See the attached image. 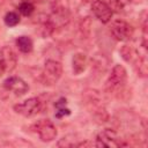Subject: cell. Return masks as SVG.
Here are the masks:
<instances>
[{
    "mask_svg": "<svg viewBox=\"0 0 148 148\" xmlns=\"http://www.w3.org/2000/svg\"><path fill=\"white\" fill-rule=\"evenodd\" d=\"M7 72V67H6V64H5V60H3V57L1 54V51H0V76L2 74H5Z\"/></svg>",
    "mask_w": 148,
    "mask_h": 148,
    "instance_id": "e0dca14e",
    "label": "cell"
},
{
    "mask_svg": "<svg viewBox=\"0 0 148 148\" xmlns=\"http://www.w3.org/2000/svg\"><path fill=\"white\" fill-rule=\"evenodd\" d=\"M96 147H120L123 146L117 132L111 128L102 130L96 136Z\"/></svg>",
    "mask_w": 148,
    "mask_h": 148,
    "instance_id": "8992f818",
    "label": "cell"
},
{
    "mask_svg": "<svg viewBox=\"0 0 148 148\" xmlns=\"http://www.w3.org/2000/svg\"><path fill=\"white\" fill-rule=\"evenodd\" d=\"M130 1H131V3H132V2H140L141 0H130Z\"/></svg>",
    "mask_w": 148,
    "mask_h": 148,
    "instance_id": "d6986e66",
    "label": "cell"
},
{
    "mask_svg": "<svg viewBox=\"0 0 148 148\" xmlns=\"http://www.w3.org/2000/svg\"><path fill=\"white\" fill-rule=\"evenodd\" d=\"M127 81V72L123 65L113 66L106 82L105 88L109 92H120Z\"/></svg>",
    "mask_w": 148,
    "mask_h": 148,
    "instance_id": "6da1fadb",
    "label": "cell"
},
{
    "mask_svg": "<svg viewBox=\"0 0 148 148\" xmlns=\"http://www.w3.org/2000/svg\"><path fill=\"white\" fill-rule=\"evenodd\" d=\"M71 113V110L67 108V106H65V108H59V109H57V111H56V118H62V117H65V116H68Z\"/></svg>",
    "mask_w": 148,
    "mask_h": 148,
    "instance_id": "2e32d148",
    "label": "cell"
},
{
    "mask_svg": "<svg viewBox=\"0 0 148 148\" xmlns=\"http://www.w3.org/2000/svg\"><path fill=\"white\" fill-rule=\"evenodd\" d=\"M87 56L84 53H75L74 57H73V60H72V64H73V72L74 74H81L82 72H84L86 67H87Z\"/></svg>",
    "mask_w": 148,
    "mask_h": 148,
    "instance_id": "8fae6325",
    "label": "cell"
},
{
    "mask_svg": "<svg viewBox=\"0 0 148 148\" xmlns=\"http://www.w3.org/2000/svg\"><path fill=\"white\" fill-rule=\"evenodd\" d=\"M34 131L38 134L39 139L44 142L53 141L57 138V128L53 125V123L49 119H40L36 121L32 126Z\"/></svg>",
    "mask_w": 148,
    "mask_h": 148,
    "instance_id": "277c9868",
    "label": "cell"
},
{
    "mask_svg": "<svg viewBox=\"0 0 148 148\" xmlns=\"http://www.w3.org/2000/svg\"><path fill=\"white\" fill-rule=\"evenodd\" d=\"M3 88L13 94H15L16 96H22L24 94L28 92L29 90V86L28 83L18 77V76H9L3 81Z\"/></svg>",
    "mask_w": 148,
    "mask_h": 148,
    "instance_id": "ba28073f",
    "label": "cell"
},
{
    "mask_svg": "<svg viewBox=\"0 0 148 148\" xmlns=\"http://www.w3.org/2000/svg\"><path fill=\"white\" fill-rule=\"evenodd\" d=\"M0 51H1V54L3 57L5 64H6V67H7V72H12L16 67V64H17L16 53L9 46H3L2 49H0Z\"/></svg>",
    "mask_w": 148,
    "mask_h": 148,
    "instance_id": "30bf717a",
    "label": "cell"
},
{
    "mask_svg": "<svg viewBox=\"0 0 148 148\" xmlns=\"http://www.w3.org/2000/svg\"><path fill=\"white\" fill-rule=\"evenodd\" d=\"M91 12L95 15V17L104 24L109 23L112 18V15H113L111 7L102 0H95L91 3Z\"/></svg>",
    "mask_w": 148,
    "mask_h": 148,
    "instance_id": "52a82bcc",
    "label": "cell"
},
{
    "mask_svg": "<svg viewBox=\"0 0 148 148\" xmlns=\"http://www.w3.org/2000/svg\"><path fill=\"white\" fill-rule=\"evenodd\" d=\"M120 54L125 61L133 64L134 67H136L146 58L145 56H141L136 49H134L132 45H127V44L120 49Z\"/></svg>",
    "mask_w": 148,
    "mask_h": 148,
    "instance_id": "9c48e42d",
    "label": "cell"
},
{
    "mask_svg": "<svg viewBox=\"0 0 148 148\" xmlns=\"http://www.w3.org/2000/svg\"><path fill=\"white\" fill-rule=\"evenodd\" d=\"M131 3L130 0H110V7L112 9V12L116 13H124L126 7Z\"/></svg>",
    "mask_w": 148,
    "mask_h": 148,
    "instance_id": "4fadbf2b",
    "label": "cell"
},
{
    "mask_svg": "<svg viewBox=\"0 0 148 148\" xmlns=\"http://www.w3.org/2000/svg\"><path fill=\"white\" fill-rule=\"evenodd\" d=\"M67 105V99L66 98H60V99H58L57 102H56V108L57 109H59V108H65Z\"/></svg>",
    "mask_w": 148,
    "mask_h": 148,
    "instance_id": "ac0fdd59",
    "label": "cell"
},
{
    "mask_svg": "<svg viewBox=\"0 0 148 148\" xmlns=\"http://www.w3.org/2000/svg\"><path fill=\"white\" fill-rule=\"evenodd\" d=\"M15 44L22 53H29L34 49V42L29 36H20L16 38Z\"/></svg>",
    "mask_w": 148,
    "mask_h": 148,
    "instance_id": "7c38bea8",
    "label": "cell"
},
{
    "mask_svg": "<svg viewBox=\"0 0 148 148\" xmlns=\"http://www.w3.org/2000/svg\"><path fill=\"white\" fill-rule=\"evenodd\" d=\"M42 109V102L37 97H30L22 103L14 105V111L23 117H35Z\"/></svg>",
    "mask_w": 148,
    "mask_h": 148,
    "instance_id": "5b68a950",
    "label": "cell"
},
{
    "mask_svg": "<svg viewBox=\"0 0 148 148\" xmlns=\"http://www.w3.org/2000/svg\"><path fill=\"white\" fill-rule=\"evenodd\" d=\"M23 1H24V0H23Z\"/></svg>",
    "mask_w": 148,
    "mask_h": 148,
    "instance_id": "ffe728a7",
    "label": "cell"
},
{
    "mask_svg": "<svg viewBox=\"0 0 148 148\" xmlns=\"http://www.w3.org/2000/svg\"><path fill=\"white\" fill-rule=\"evenodd\" d=\"M62 74V66L59 61L49 59L44 64V68L42 72V82L46 86L56 84Z\"/></svg>",
    "mask_w": 148,
    "mask_h": 148,
    "instance_id": "7a4b0ae2",
    "label": "cell"
},
{
    "mask_svg": "<svg viewBox=\"0 0 148 148\" xmlns=\"http://www.w3.org/2000/svg\"><path fill=\"white\" fill-rule=\"evenodd\" d=\"M35 10V6L32 2H30L29 0H24L20 3L18 6V12L20 14H22L23 16H30Z\"/></svg>",
    "mask_w": 148,
    "mask_h": 148,
    "instance_id": "9a60e30c",
    "label": "cell"
},
{
    "mask_svg": "<svg viewBox=\"0 0 148 148\" xmlns=\"http://www.w3.org/2000/svg\"><path fill=\"white\" fill-rule=\"evenodd\" d=\"M20 20H21V17H20L18 13H16V12H8L5 15V17H3L5 24L7 27H15V25H17L20 23Z\"/></svg>",
    "mask_w": 148,
    "mask_h": 148,
    "instance_id": "5bb4252c",
    "label": "cell"
},
{
    "mask_svg": "<svg viewBox=\"0 0 148 148\" xmlns=\"http://www.w3.org/2000/svg\"><path fill=\"white\" fill-rule=\"evenodd\" d=\"M110 34L114 39L126 42L133 37L134 29L128 22L124 20H114L110 25Z\"/></svg>",
    "mask_w": 148,
    "mask_h": 148,
    "instance_id": "3957f363",
    "label": "cell"
}]
</instances>
